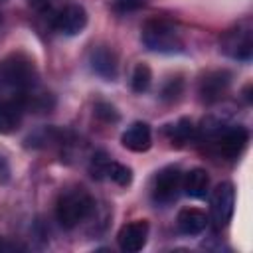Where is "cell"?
<instances>
[{
    "label": "cell",
    "mask_w": 253,
    "mask_h": 253,
    "mask_svg": "<svg viewBox=\"0 0 253 253\" xmlns=\"http://www.w3.org/2000/svg\"><path fill=\"white\" fill-rule=\"evenodd\" d=\"M231 85V73L227 69H213V71H208L202 79H200V85H198V93H200V99L208 105L219 101L225 91L229 89Z\"/></svg>",
    "instance_id": "9"
},
{
    "label": "cell",
    "mask_w": 253,
    "mask_h": 253,
    "mask_svg": "<svg viewBox=\"0 0 253 253\" xmlns=\"http://www.w3.org/2000/svg\"><path fill=\"white\" fill-rule=\"evenodd\" d=\"M101 178H109L119 186H128L132 182V170L125 164H119V162L107 158L101 168Z\"/></svg>",
    "instance_id": "16"
},
{
    "label": "cell",
    "mask_w": 253,
    "mask_h": 253,
    "mask_svg": "<svg viewBox=\"0 0 253 253\" xmlns=\"http://www.w3.org/2000/svg\"><path fill=\"white\" fill-rule=\"evenodd\" d=\"M142 6H144V0H115V4H113L115 12H119V14H128Z\"/></svg>",
    "instance_id": "22"
},
{
    "label": "cell",
    "mask_w": 253,
    "mask_h": 253,
    "mask_svg": "<svg viewBox=\"0 0 253 253\" xmlns=\"http://www.w3.org/2000/svg\"><path fill=\"white\" fill-rule=\"evenodd\" d=\"M0 26H2V14H0Z\"/></svg>",
    "instance_id": "24"
},
{
    "label": "cell",
    "mask_w": 253,
    "mask_h": 253,
    "mask_svg": "<svg viewBox=\"0 0 253 253\" xmlns=\"http://www.w3.org/2000/svg\"><path fill=\"white\" fill-rule=\"evenodd\" d=\"M182 190V172L178 166H164L162 170L156 172L152 180V202L156 206H170L172 202L178 200V194Z\"/></svg>",
    "instance_id": "5"
},
{
    "label": "cell",
    "mask_w": 253,
    "mask_h": 253,
    "mask_svg": "<svg viewBox=\"0 0 253 253\" xmlns=\"http://www.w3.org/2000/svg\"><path fill=\"white\" fill-rule=\"evenodd\" d=\"M184 91V81L180 77H172L166 81L164 89H162V99L164 101H176Z\"/></svg>",
    "instance_id": "19"
},
{
    "label": "cell",
    "mask_w": 253,
    "mask_h": 253,
    "mask_svg": "<svg viewBox=\"0 0 253 253\" xmlns=\"http://www.w3.org/2000/svg\"><path fill=\"white\" fill-rule=\"evenodd\" d=\"M95 117L101 119L103 123H117L119 121L117 109L111 103H105V101H101V103L95 105Z\"/></svg>",
    "instance_id": "20"
},
{
    "label": "cell",
    "mask_w": 253,
    "mask_h": 253,
    "mask_svg": "<svg viewBox=\"0 0 253 253\" xmlns=\"http://www.w3.org/2000/svg\"><path fill=\"white\" fill-rule=\"evenodd\" d=\"M30 4H32L40 14H49L51 20H53V16L59 12L57 0H30Z\"/></svg>",
    "instance_id": "21"
},
{
    "label": "cell",
    "mask_w": 253,
    "mask_h": 253,
    "mask_svg": "<svg viewBox=\"0 0 253 253\" xmlns=\"http://www.w3.org/2000/svg\"><path fill=\"white\" fill-rule=\"evenodd\" d=\"M93 210H95L93 196L83 188H73L59 196L55 206V219L61 227L73 229L81 221H85L93 213Z\"/></svg>",
    "instance_id": "2"
},
{
    "label": "cell",
    "mask_w": 253,
    "mask_h": 253,
    "mask_svg": "<svg viewBox=\"0 0 253 253\" xmlns=\"http://www.w3.org/2000/svg\"><path fill=\"white\" fill-rule=\"evenodd\" d=\"M89 67L95 75L107 81H113L119 75V57L111 47L99 45V47H93L89 53Z\"/></svg>",
    "instance_id": "10"
},
{
    "label": "cell",
    "mask_w": 253,
    "mask_h": 253,
    "mask_svg": "<svg viewBox=\"0 0 253 253\" xmlns=\"http://www.w3.org/2000/svg\"><path fill=\"white\" fill-rule=\"evenodd\" d=\"M235 206V190L231 182H221L211 192V219L217 227H225L231 221Z\"/></svg>",
    "instance_id": "8"
},
{
    "label": "cell",
    "mask_w": 253,
    "mask_h": 253,
    "mask_svg": "<svg viewBox=\"0 0 253 253\" xmlns=\"http://www.w3.org/2000/svg\"><path fill=\"white\" fill-rule=\"evenodd\" d=\"M150 83H152V71H150V67L146 63H136V67H134V71L130 75V87H132V91L134 93H144V91H148Z\"/></svg>",
    "instance_id": "18"
},
{
    "label": "cell",
    "mask_w": 253,
    "mask_h": 253,
    "mask_svg": "<svg viewBox=\"0 0 253 253\" xmlns=\"http://www.w3.org/2000/svg\"><path fill=\"white\" fill-rule=\"evenodd\" d=\"M142 43L156 53H178L184 49L180 30L168 20H148L142 28Z\"/></svg>",
    "instance_id": "3"
},
{
    "label": "cell",
    "mask_w": 253,
    "mask_h": 253,
    "mask_svg": "<svg viewBox=\"0 0 253 253\" xmlns=\"http://www.w3.org/2000/svg\"><path fill=\"white\" fill-rule=\"evenodd\" d=\"M168 134H170V140L176 142V144H184V142H190L196 134V128L192 125L190 119H180L176 125H170L168 128Z\"/></svg>",
    "instance_id": "17"
},
{
    "label": "cell",
    "mask_w": 253,
    "mask_h": 253,
    "mask_svg": "<svg viewBox=\"0 0 253 253\" xmlns=\"http://www.w3.org/2000/svg\"><path fill=\"white\" fill-rule=\"evenodd\" d=\"M176 225L184 235H198L208 225V215L198 208H184L176 217Z\"/></svg>",
    "instance_id": "15"
},
{
    "label": "cell",
    "mask_w": 253,
    "mask_h": 253,
    "mask_svg": "<svg viewBox=\"0 0 253 253\" xmlns=\"http://www.w3.org/2000/svg\"><path fill=\"white\" fill-rule=\"evenodd\" d=\"M182 190L186 196L194 198V200H202L208 196L210 190V176L204 168H194L190 172H186V176H182Z\"/></svg>",
    "instance_id": "14"
},
{
    "label": "cell",
    "mask_w": 253,
    "mask_h": 253,
    "mask_svg": "<svg viewBox=\"0 0 253 253\" xmlns=\"http://www.w3.org/2000/svg\"><path fill=\"white\" fill-rule=\"evenodd\" d=\"M8 180H10V166H8L6 158L0 156V182L4 184V182H8Z\"/></svg>",
    "instance_id": "23"
},
{
    "label": "cell",
    "mask_w": 253,
    "mask_h": 253,
    "mask_svg": "<svg viewBox=\"0 0 253 253\" xmlns=\"http://www.w3.org/2000/svg\"><path fill=\"white\" fill-rule=\"evenodd\" d=\"M26 113V107L22 101L14 99H0V132L10 134L18 130L22 125V117Z\"/></svg>",
    "instance_id": "13"
},
{
    "label": "cell",
    "mask_w": 253,
    "mask_h": 253,
    "mask_svg": "<svg viewBox=\"0 0 253 253\" xmlns=\"http://www.w3.org/2000/svg\"><path fill=\"white\" fill-rule=\"evenodd\" d=\"M217 154L225 156L227 160H235L241 156L249 142V130L245 126H219L213 134L208 136Z\"/></svg>",
    "instance_id": "4"
},
{
    "label": "cell",
    "mask_w": 253,
    "mask_h": 253,
    "mask_svg": "<svg viewBox=\"0 0 253 253\" xmlns=\"http://www.w3.org/2000/svg\"><path fill=\"white\" fill-rule=\"evenodd\" d=\"M121 142L126 150L132 152H146L152 146V132L146 123H132L121 136Z\"/></svg>",
    "instance_id": "12"
},
{
    "label": "cell",
    "mask_w": 253,
    "mask_h": 253,
    "mask_svg": "<svg viewBox=\"0 0 253 253\" xmlns=\"http://www.w3.org/2000/svg\"><path fill=\"white\" fill-rule=\"evenodd\" d=\"M87 26V12L79 4H67L61 6L59 12L51 20V28L61 36H77Z\"/></svg>",
    "instance_id": "7"
},
{
    "label": "cell",
    "mask_w": 253,
    "mask_h": 253,
    "mask_svg": "<svg viewBox=\"0 0 253 253\" xmlns=\"http://www.w3.org/2000/svg\"><path fill=\"white\" fill-rule=\"evenodd\" d=\"M146 239H148V221L146 219H136V221L123 225L117 235L119 247L126 253L140 251L146 245Z\"/></svg>",
    "instance_id": "11"
},
{
    "label": "cell",
    "mask_w": 253,
    "mask_h": 253,
    "mask_svg": "<svg viewBox=\"0 0 253 253\" xmlns=\"http://www.w3.org/2000/svg\"><path fill=\"white\" fill-rule=\"evenodd\" d=\"M221 49L233 59L249 61L253 55V32L247 22L237 24L233 30H227L221 38Z\"/></svg>",
    "instance_id": "6"
},
{
    "label": "cell",
    "mask_w": 253,
    "mask_h": 253,
    "mask_svg": "<svg viewBox=\"0 0 253 253\" xmlns=\"http://www.w3.org/2000/svg\"><path fill=\"white\" fill-rule=\"evenodd\" d=\"M38 87V71L26 53H10L0 61V99L22 101Z\"/></svg>",
    "instance_id": "1"
},
{
    "label": "cell",
    "mask_w": 253,
    "mask_h": 253,
    "mask_svg": "<svg viewBox=\"0 0 253 253\" xmlns=\"http://www.w3.org/2000/svg\"><path fill=\"white\" fill-rule=\"evenodd\" d=\"M0 2H4V0H0Z\"/></svg>",
    "instance_id": "25"
}]
</instances>
